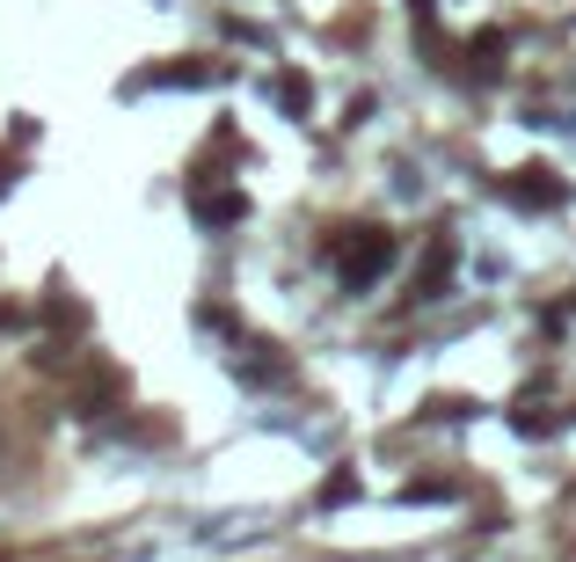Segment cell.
<instances>
[{"mask_svg":"<svg viewBox=\"0 0 576 562\" xmlns=\"http://www.w3.org/2000/svg\"><path fill=\"white\" fill-rule=\"evenodd\" d=\"M467 59H475L481 74H497V66H504V37H475V45H467Z\"/></svg>","mask_w":576,"mask_h":562,"instance_id":"obj_5","label":"cell"},{"mask_svg":"<svg viewBox=\"0 0 576 562\" xmlns=\"http://www.w3.org/2000/svg\"><path fill=\"white\" fill-rule=\"evenodd\" d=\"M197 220H205V227H234V220H248V197H241V191H219V197H205V205H197Z\"/></svg>","mask_w":576,"mask_h":562,"instance_id":"obj_3","label":"cell"},{"mask_svg":"<svg viewBox=\"0 0 576 562\" xmlns=\"http://www.w3.org/2000/svg\"><path fill=\"white\" fill-rule=\"evenodd\" d=\"M387 264H394V234L358 227V242L343 248V278H351V285H372V278H387Z\"/></svg>","mask_w":576,"mask_h":562,"instance_id":"obj_1","label":"cell"},{"mask_svg":"<svg viewBox=\"0 0 576 562\" xmlns=\"http://www.w3.org/2000/svg\"><path fill=\"white\" fill-rule=\"evenodd\" d=\"M351 497H358V467H336V475L321 482V504L336 512V504H351Z\"/></svg>","mask_w":576,"mask_h":562,"instance_id":"obj_4","label":"cell"},{"mask_svg":"<svg viewBox=\"0 0 576 562\" xmlns=\"http://www.w3.org/2000/svg\"><path fill=\"white\" fill-rule=\"evenodd\" d=\"M511 197H518V205H562V183H554V169H518Z\"/></svg>","mask_w":576,"mask_h":562,"instance_id":"obj_2","label":"cell"},{"mask_svg":"<svg viewBox=\"0 0 576 562\" xmlns=\"http://www.w3.org/2000/svg\"><path fill=\"white\" fill-rule=\"evenodd\" d=\"M445 497H453L445 482H408V489H402V504H445Z\"/></svg>","mask_w":576,"mask_h":562,"instance_id":"obj_7","label":"cell"},{"mask_svg":"<svg viewBox=\"0 0 576 562\" xmlns=\"http://www.w3.org/2000/svg\"><path fill=\"white\" fill-rule=\"evenodd\" d=\"M278 102H285V110H307V102H314V88H307L299 74H285V81H278Z\"/></svg>","mask_w":576,"mask_h":562,"instance_id":"obj_6","label":"cell"}]
</instances>
